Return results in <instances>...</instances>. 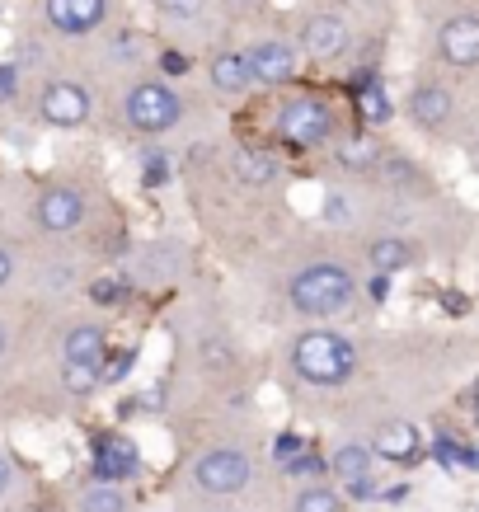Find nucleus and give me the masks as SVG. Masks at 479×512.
I'll list each match as a JSON object with an SVG mask.
<instances>
[{"label": "nucleus", "instance_id": "nucleus-18", "mask_svg": "<svg viewBox=\"0 0 479 512\" xmlns=\"http://www.w3.org/2000/svg\"><path fill=\"white\" fill-rule=\"evenodd\" d=\"M409 264H414V245H409L404 235L381 231L367 240V268L376 278H395V273H404Z\"/></svg>", "mask_w": 479, "mask_h": 512}, {"label": "nucleus", "instance_id": "nucleus-14", "mask_svg": "<svg viewBox=\"0 0 479 512\" xmlns=\"http://www.w3.org/2000/svg\"><path fill=\"white\" fill-rule=\"evenodd\" d=\"M141 470V451L132 437L123 433H104L94 442V480H109V484H123L132 480Z\"/></svg>", "mask_w": 479, "mask_h": 512}, {"label": "nucleus", "instance_id": "nucleus-22", "mask_svg": "<svg viewBox=\"0 0 479 512\" xmlns=\"http://www.w3.org/2000/svg\"><path fill=\"white\" fill-rule=\"evenodd\" d=\"M76 508L80 512H127V494L118 489V484H109V480H94V484L80 489Z\"/></svg>", "mask_w": 479, "mask_h": 512}, {"label": "nucleus", "instance_id": "nucleus-7", "mask_svg": "<svg viewBox=\"0 0 479 512\" xmlns=\"http://www.w3.org/2000/svg\"><path fill=\"white\" fill-rule=\"evenodd\" d=\"M90 221V193L76 179H52L33 193V226L43 235H76Z\"/></svg>", "mask_w": 479, "mask_h": 512}, {"label": "nucleus", "instance_id": "nucleus-31", "mask_svg": "<svg viewBox=\"0 0 479 512\" xmlns=\"http://www.w3.org/2000/svg\"><path fill=\"white\" fill-rule=\"evenodd\" d=\"M10 480H15V470H10V461L0 456V498H5V489H10Z\"/></svg>", "mask_w": 479, "mask_h": 512}, {"label": "nucleus", "instance_id": "nucleus-12", "mask_svg": "<svg viewBox=\"0 0 479 512\" xmlns=\"http://www.w3.org/2000/svg\"><path fill=\"white\" fill-rule=\"evenodd\" d=\"M118 0H38V15L57 38H94L113 24Z\"/></svg>", "mask_w": 479, "mask_h": 512}, {"label": "nucleus", "instance_id": "nucleus-3", "mask_svg": "<svg viewBox=\"0 0 479 512\" xmlns=\"http://www.w3.org/2000/svg\"><path fill=\"white\" fill-rule=\"evenodd\" d=\"M357 301V278L343 259H310L287 278V306L306 320H334Z\"/></svg>", "mask_w": 479, "mask_h": 512}, {"label": "nucleus", "instance_id": "nucleus-10", "mask_svg": "<svg viewBox=\"0 0 479 512\" xmlns=\"http://www.w3.org/2000/svg\"><path fill=\"white\" fill-rule=\"evenodd\" d=\"M433 57L451 71H479V5H461L433 29Z\"/></svg>", "mask_w": 479, "mask_h": 512}, {"label": "nucleus", "instance_id": "nucleus-19", "mask_svg": "<svg viewBox=\"0 0 479 512\" xmlns=\"http://www.w3.org/2000/svg\"><path fill=\"white\" fill-rule=\"evenodd\" d=\"M329 475H334V484L339 489H353V484L371 480V466H376V451L362 447V442H348V447H339L334 456L325 461Z\"/></svg>", "mask_w": 479, "mask_h": 512}, {"label": "nucleus", "instance_id": "nucleus-13", "mask_svg": "<svg viewBox=\"0 0 479 512\" xmlns=\"http://www.w3.org/2000/svg\"><path fill=\"white\" fill-rule=\"evenodd\" d=\"M207 85H212V94L217 99H226V104H235V99H245V94H254V76H249V57L245 47H212L207 52Z\"/></svg>", "mask_w": 479, "mask_h": 512}, {"label": "nucleus", "instance_id": "nucleus-6", "mask_svg": "<svg viewBox=\"0 0 479 512\" xmlns=\"http://www.w3.org/2000/svg\"><path fill=\"white\" fill-rule=\"evenodd\" d=\"M249 57V76H254V90H287L296 76H301V62L306 52L292 33H259L245 43Z\"/></svg>", "mask_w": 479, "mask_h": 512}, {"label": "nucleus", "instance_id": "nucleus-23", "mask_svg": "<svg viewBox=\"0 0 479 512\" xmlns=\"http://www.w3.org/2000/svg\"><path fill=\"white\" fill-rule=\"evenodd\" d=\"M343 489L339 484H306L301 494L292 498V512H343Z\"/></svg>", "mask_w": 479, "mask_h": 512}, {"label": "nucleus", "instance_id": "nucleus-20", "mask_svg": "<svg viewBox=\"0 0 479 512\" xmlns=\"http://www.w3.org/2000/svg\"><path fill=\"white\" fill-rule=\"evenodd\" d=\"M104 357H109V334H104V325H76V329H66L62 362H99V367H104Z\"/></svg>", "mask_w": 479, "mask_h": 512}, {"label": "nucleus", "instance_id": "nucleus-34", "mask_svg": "<svg viewBox=\"0 0 479 512\" xmlns=\"http://www.w3.org/2000/svg\"><path fill=\"white\" fill-rule=\"evenodd\" d=\"M475 160H479V127H475Z\"/></svg>", "mask_w": 479, "mask_h": 512}, {"label": "nucleus", "instance_id": "nucleus-28", "mask_svg": "<svg viewBox=\"0 0 479 512\" xmlns=\"http://www.w3.org/2000/svg\"><path fill=\"white\" fill-rule=\"evenodd\" d=\"M19 94V71L15 66H0V99H15Z\"/></svg>", "mask_w": 479, "mask_h": 512}, {"label": "nucleus", "instance_id": "nucleus-15", "mask_svg": "<svg viewBox=\"0 0 479 512\" xmlns=\"http://www.w3.org/2000/svg\"><path fill=\"white\" fill-rule=\"evenodd\" d=\"M371 451H376V461H390V466H414L423 456V433L404 419L381 423L376 437H371Z\"/></svg>", "mask_w": 479, "mask_h": 512}, {"label": "nucleus", "instance_id": "nucleus-5", "mask_svg": "<svg viewBox=\"0 0 479 512\" xmlns=\"http://www.w3.org/2000/svg\"><path fill=\"white\" fill-rule=\"evenodd\" d=\"M33 118L52 132H80V127L94 123V90L90 80L80 76H43L38 80V94H33Z\"/></svg>", "mask_w": 479, "mask_h": 512}, {"label": "nucleus", "instance_id": "nucleus-2", "mask_svg": "<svg viewBox=\"0 0 479 512\" xmlns=\"http://www.w3.org/2000/svg\"><path fill=\"white\" fill-rule=\"evenodd\" d=\"M273 132H278V141L287 146V151L310 156V151H329V146H334L348 127H343L339 99L315 94V90H296V94H287V99L278 104Z\"/></svg>", "mask_w": 479, "mask_h": 512}, {"label": "nucleus", "instance_id": "nucleus-32", "mask_svg": "<svg viewBox=\"0 0 479 512\" xmlns=\"http://www.w3.org/2000/svg\"><path fill=\"white\" fill-rule=\"evenodd\" d=\"M5 348H10V329H5V320H0V357H5Z\"/></svg>", "mask_w": 479, "mask_h": 512}, {"label": "nucleus", "instance_id": "nucleus-11", "mask_svg": "<svg viewBox=\"0 0 479 512\" xmlns=\"http://www.w3.org/2000/svg\"><path fill=\"white\" fill-rule=\"evenodd\" d=\"M249 480H254V461L245 447H207L193 461V484L212 498L240 494V489H249Z\"/></svg>", "mask_w": 479, "mask_h": 512}, {"label": "nucleus", "instance_id": "nucleus-30", "mask_svg": "<svg viewBox=\"0 0 479 512\" xmlns=\"http://www.w3.org/2000/svg\"><path fill=\"white\" fill-rule=\"evenodd\" d=\"M141 409H160V404H165V390H160V386H155V390H146V395H141Z\"/></svg>", "mask_w": 479, "mask_h": 512}, {"label": "nucleus", "instance_id": "nucleus-16", "mask_svg": "<svg viewBox=\"0 0 479 512\" xmlns=\"http://www.w3.org/2000/svg\"><path fill=\"white\" fill-rule=\"evenodd\" d=\"M231 170L245 188H268V184H278L282 160L273 156L268 146H249V141H240V146L231 151Z\"/></svg>", "mask_w": 479, "mask_h": 512}, {"label": "nucleus", "instance_id": "nucleus-25", "mask_svg": "<svg viewBox=\"0 0 479 512\" xmlns=\"http://www.w3.org/2000/svg\"><path fill=\"white\" fill-rule=\"evenodd\" d=\"M155 10H160V19H170V24H198L212 10V0H155Z\"/></svg>", "mask_w": 479, "mask_h": 512}, {"label": "nucleus", "instance_id": "nucleus-26", "mask_svg": "<svg viewBox=\"0 0 479 512\" xmlns=\"http://www.w3.org/2000/svg\"><path fill=\"white\" fill-rule=\"evenodd\" d=\"M188 66H193V62H188V57H184V52H160V76H188Z\"/></svg>", "mask_w": 479, "mask_h": 512}, {"label": "nucleus", "instance_id": "nucleus-17", "mask_svg": "<svg viewBox=\"0 0 479 512\" xmlns=\"http://www.w3.org/2000/svg\"><path fill=\"white\" fill-rule=\"evenodd\" d=\"M329 156H334V165H339L343 174H371L381 170V146L367 137V127H357V132H343L334 146H329Z\"/></svg>", "mask_w": 479, "mask_h": 512}, {"label": "nucleus", "instance_id": "nucleus-9", "mask_svg": "<svg viewBox=\"0 0 479 512\" xmlns=\"http://www.w3.org/2000/svg\"><path fill=\"white\" fill-rule=\"evenodd\" d=\"M296 43H301V52H306V62L339 66L343 57H348V47H353V29H348L343 10L325 5V10H310V15H301Z\"/></svg>", "mask_w": 479, "mask_h": 512}, {"label": "nucleus", "instance_id": "nucleus-24", "mask_svg": "<svg viewBox=\"0 0 479 512\" xmlns=\"http://www.w3.org/2000/svg\"><path fill=\"white\" fill-rule=\"evenodd\" d=\"M99 381H104V367H99V362H62L66 395L85 400V395H94V390H99Z\"/></svg>", "mask_w": 479, "mask_h": 512}, {"label": "nucleus", "instance_id": "nucleus-8", "mask_svg": "<svg viewBox=\"0 0 479 512\" xmlns=\"http://www.w3.org/2000/svg\"><path fill=\"white\" fill-rule=\"evenodd\" d=\"M404 113H409V123L423 137H447L451 127H456V118H461V104H456V90L442 76H423L409 85Z\"/></svg>", "mask_w": 479, "mask_h": 512}, {"label": "nucleus", "instance_id": "nucleus-21", "mask_svg": "<svg viewBox=\"0 0 479 512\" xmlns=\"http://www.w3.org/2000/svg\"><path fill=\"white\" fill-rule=\"evenodd\" d=\"M357 118L367 127H386L390 118H395V104H390L386 85L376 76H367V85H357Z\"/></svg>", "mask_w": 479, "mask_h": 512}, {"label": "nucleus", "instance_id": "nucleus-33", "mask_svg": "<svg viewBox=\"0 0 479 512\" xmlns=\"http://www.w3.org/2000/svg\"><path fill=\"white\" fill-rule=\"evenodd\" d=\"M226 5H263V0H226Z\"/></svg>", "mask_w": 479, "mask_h": 512}, {"label": "nucleus", "instance_id": "nucleus-1", "mask_svg": "<svg viewBox=\"0 0 479 512\" xmlns=\"http://www.w3.org/2000/svg\"><path fill=\"white\" fill-rule=\"evenodd\" d=\"M118 118L132 137H170L179 132V123L188 118V99L184 90L174 85L170 76H160V71H137V76L127 80L123 99H118Z\"/></svg>", "mask_w": 479, "mask_h": 512}, {"label": "nucleus", "instance_id": "nucleus-4", "mask_svg": "<svg viewBox=\"0 0 479 512\" xmlns=\"http://www.w3.org/2000/svg\"><path fill=\"white\" fill-rule=\"evenodd\" d=\"M292 372L306 386L339 390L348 376L357 372V348L339 329H306L292 339Z\"/></svg>", "mask_w": 479, "mask_h": 512}, {"label": "nucleus", "instance_id": "nucleus-27", "mask_svg": "<svg viewBox=\"0 0 479 512\" xmlns=\"http://www.w3.org/2000/svg\"><path fill=\"white\" fill-rule=\"evenodd\" d=\"M15 273H19V259H15V249L10 245H0V292L15 282Z\"/></svg>", "mask_w": 479, "mask_h": 512}, {"label": "nucleus", "instance_id": "nucleus-29", "mask_svg": "<svg viewBox=\"0 0 479 512\" xmlns=\"http://www.w3.org/2000/svg\"><path fill=\"white\" fill-rule=\"evenodd\" d=\"M94 301H118V282H94Z\"/></svg>", "mask_w": 479, "mask_h": 512}]
</instances>
